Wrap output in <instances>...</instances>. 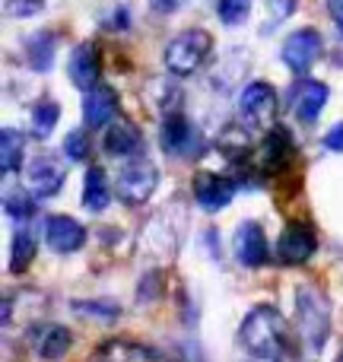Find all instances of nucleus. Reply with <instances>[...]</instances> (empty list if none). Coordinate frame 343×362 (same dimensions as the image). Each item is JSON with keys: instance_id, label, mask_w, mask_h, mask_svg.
Returning <instances> with one entry per match:
<instances>
[{"instance_id": "obj_8", "label": "nucleus", "mask_w": 343, "mask_h": 362, "mask_svg": "<svg viewBox=\"0 0 343 362\" xmlns=\"http://www.w3.org/2000/svg\"><path fill=\"white\" fill-rule=\"evenodd\" d=\"M325 54V38L318 29H296L286 35L280 48V57L296 76H306L315 67V61Z\"/></svg>"}, {"instance_id": "obj_25", "label": "nucleus", "mask_w": 343, "mask_h": 362, "mask_svg": "<svg viewBox=\"0 0 343 362\" xmlns=\"http://www.w3.org/2000/svg\"><path fill=\"white\" fill-rule=\"evenodd\" d=\"M35 194H6L4 197V210H6V216L10 219H16V226H25L32 216L38 213V206H35Z\"/></svg>"}, {"instance_id": "obj_16", "label": "nucleus", "mask_w": 343, "mask_h": 362, "mask_svg": "<svg viewBox=\"0 0 343 362\" xmlns=\"http://www.w3.org/2000/svg\"><path fill=\"white\" fill-rule=\"evenodd\" d=\"M67 76L76 89L89 93L93 86H99L102 76V54L95 42H80L67 57Z\"/></svg>"}, {"instance_id": "obj_19", "label": "nucleus", "mask_w": 343, "mask_h": 362, "mask_svg": "<svg viewBox=\"0 0 343 362\" xmlns=\"http://www.w3.org/2000/svg\"><path fill=\"white\" fill-rule=\"evenodd\" d=\"M99 359L102 362H163V356H159L153 346L127 340V337L105 340V344L99 346Z\"/></svg>"}, {"instance_id": "obj_34", "label": "nucleus", "mask_w": 343, "mask_h": 362, "mask_svg": "<svg viewBox=\"0 0 343 362\" xmlns=\"http://www.w3.org/2000/svg\"><path fill=\"white\" fill-rule=\"evenodd\" d=\"M337 362H343V350H340V356H337Z\"/></svg>"}, {"instance_id": "obj_11", "label": "nucleus", "mask_w": 343, "mask_h": 362, "mask_svg": "<svg viewBox=\"0 0 343 362\" xmlns=\"http://www.w3.org/2000/svg\"><path fill=\"white\" fill-rule=\"evenodd\" d=\"M257 163H261L264 175H283V172L293 169L296 163V140L286 127L274 124L267 131V137L257 146Z\"/></svg>"}, {"instance_id": "obj_10", "label": "nucleus", "mask_w": 343, "mask_h": 362, "mask_svg": "<svg viewBox=\"0 0 343 362\" xmlns=\"http://www.w3.org/2000/svg\"><path fill=\"white\" fill-rule=\"evenodd\" d=\"M67 181V165L54 153H38L29 165H25V187L35 194L38 200L54 197Z\"/></svg>"}, {"instance_id": "obj_32", "label": "nucleus", "mask_w": 343, "mask_h": 362, "mask_svg": "<svg viewBox=\"0 0 343 362\" xmlns=\"http://www.w3.org/2000/svg\"><path fill=\"white\" fill-rule=\"evenodd\" d=\"M327 13H331L334 25H337V32L343 35V0H327Z\"/></svg>"}, {"instance_id": "obj_31", "label": "nucleus", "mask_w": 343, "mask_h": 362, "mask_svg": "<svg viewBox=\"0 0 343 362\" xmlns=\"http://www.w3.org/2000/svg\"><path fill=\"white\" fill-rule=\"evenodd\" d=\"M321 144H325V150H331V153H343V121H340V124H334L331 131L325 134V140H321Z\"/></svg>"}, {"instance_id": "obj_2", "label": "nucleus", "mask_w": 343, "mask_h": 362, "mask_svg": "<svg viewBox=\"0 0 343 362\" xmlns=\"http://www.w3.org/2000/svg\"><path fill=\"white\" fill-rule=\"evenodd\" d=\"M296 308V331L308 353H321L331 337V299L312 283H302L293 293Z\"/></svg>"}, {"instance_id": "obj_24", "label": "nucleus", "mask_w": 343, "mask_h": 362, "mask_svg": "<svg viewBox=\"0 0 343 362\" xmlns=\"http://www.w3.org/2000/svg\"><path fill=\"white\" fill-rule=\"evenodd\" d=\"M57 121H61V105L54 99H42L29 115V124H32V137L38 140H48L54 134Z\"/></svg>"}, {"instance_id": "obj_5", "label": "nucleus", "mask_w": 343, "mask_h": 362, "mask_svg": "<svg viewBox=\"0 0 343 362\" xmlns=\"http://www.w3.org/2000/svg\"><path fill=\"white\" fill-rule=\"evenodd\" d=\"M159 146H163V153L172 159H200L207 153V140H204V134H200V127L191 124L181 112H172L163 118Z\"/></svg>"}, {"instance_id": "obj_23", "label": "nucleus", "mask_w": 343, "mask_h": 362, "mask_svg": "<svg viewBox=\"0 0 343 362\" xmlns=\"http://www.w3.org/2000/svg\"><path fill=\"white\" fill-rule=\"evenodd\" d=\"M35 251H38V238L29 226H19L16 235H13V248H10V270L13 274H25L29 264L35 261Z\"/></svg>"}, {"instance_id": "obj_3", "label": "nucleus", "mask_w": 343, "mask_h": 362, "mask_svg": "<svg viewBox=\"0 0 343 362\" xmlns=\"http://www.w3.org/2000/svg\"><path fill=\"white\" fill-rule=\"evenodd\" d=\"M213 51V35L207 29H185L165 45L163 61L172 76H191L207 64Z\"/></svg>"}, {"instance_id": "obj_28", "label": "nucleus", "mask_w": 343, "mask_h": 362, "mask_svg": "<svg viewBox=\"0 0 343 362\" xmlns=\"http://www.w3.org/2000/svg\"><path fill=\"white\" fill-rule=\"evenodd\" d=\"M74 308L80 315H93V318H105V321H115L121 315V308L112 305V302H105V299H99V302H76Z\"/></svg>"}, {"instance_id": "obj_22", "label": "nucleus", "mask_w": 343, "mask_h": 362, "mask_svg": "<svg viewBox=\"0 0 343 362\" xmlns=\"http://www.w3.org/2000/svg\"><path fill=\"white\" fill-rule=\"evenodd\" d=\"M23 156H25V137L16 127H4L0 131V172L6 178L16 175L23 169Z\"/></svg>"}, {"instance_id": "obj_12", "label": "nucleus", "mask_w": 343, "mask_h": 362, "mask_svg": "<svg viewBox=\"0 0 343 362\" xmlns=\"http://www.w3.org/2000/svg\"><path fill=\"white\" fill-rule=\"evenodd\" d=\"M327 99H331L327 83L312 80V76H299L289 86V108H293V115L302 124H315L321 118V112L327 108Z\"/></svg>"}, {"instance_id": "obj_13", "label": "nucleus", "mask_w": 343, "mask_h": 362, "mask_svg": "<svg viewBox=\"0 0 343 362\" xmlns=\"http://www.w3.org/2000/svg\"><path fill=\"white\" fill-rule=\"evenodd\" d=\"M232 255L242 267H264L270 257V245H267V235H264V226L255 223V219H245V223L236 226L232 232Z\"/></svg>"}, {"instance_id": "obj_18", "label": "nucleus", "mask_w": 343, "mask_h": 362, "mask_svg": "<svg viewBox=\"0 0 343 362\" xmlns=\"http://www.w3.org/2000/svg\"><path fill=\"white\" fill-rule=\"evenodd\" d=\"M115 118H118V93L108 83H99L83 95V124L86 127L99 131V127L112 124Z\"/></svg>"}, {"instance_id": "obj_17", "label": "nucleus", "mask_w": 343, "mask_h": 362, "mask_svg": "<svg viewBox=\"0 0 343 362\" xmlns=\"http://www.w3.org/2000/svg\"><path fill=\"white\" fill-rule=\"evenodd\" d=\"M102 150L108 153L112 159H134L144 153V134L134 121L127 118H115L108 124L105 137H102Z\"/></svg>"}, {"instance_id": "obj_7", "label": "nucleus", "mask_w": 343, "mask_h": 362, "mask_svg": "<svg viewBox=\"0 0 343 362\" xmlns=\"http://www.w3.org/2000/svg\"><path fill=\"white\" fill-rule=\"evenodd\" d=\"M318 251V232H315L312 223L306 219H293L286 223V229L277 238V261L286 264V267H299V264H308Z\"/></svg>"}, {"instance_id": "obj_20", "label": "nucleus", "mask_w": 343, "mask_h": 362, "mask_svg": "<svg viewBox=\"0 0 343 362\" xmlns=\"http://www.w3.org/2000/svg\"><path fill=\"white\" fill-rule=\"evenodd\" d=\"M112 204V185H108V172L102 165H89L86 178H83V206L89 213H105Z\"/></svg>"}, {"instance_id": "obj_27", "label": "nucleus", "mask_w": 343, "mask_h": 362, "mask_svg": "<svg viewBox=\"0 0 343 362\" xmlns=\"http://www.w3.org/2000/svg\"><path fill=\"white\" fill-rule=\"evenodd\" d=\"M89 150H93V144H89V134L83 127L67 131V137H64V156H67V163H86Z\"/></svg>"}, {"instance_id": "obj_9", "label": "nucleus", "mask_w": 343, "mask_h": 362, "mask_svg": "<svg viewBox=\"0 0 343 362\" xmlns=\"http://www.w3.org/2000/svg\"><path fill=\"white\" fill-rule=\"evenodd\" d=\"M25 344H29L32 356L42 362H61L74 346V334L64 325H54V321H38V325L29 327L25 334Z\"/></svg>"}, {"instance_id": "obj_33", "label": "nucleus", "mask_w": 343, "mask_h": 362, "mask_svg": "<svg viewBox=\"0 0 343 362\" xmlns=\"http://www.w3.org/2000/svg\"><path fill=\"white\" fill-rule=\"evenodd\" d=\"M150 6L156 13H172L175 6H178V0H150Z\"/></svg>"}, {"instance_id": "obj_26", "label": "nucleus", "mask_w": 343, "mask_h": 362, "mask_svg": "<svg viewBox=\"0 0 343 362\" xmlns=\"http://www.w3.org/2000/svg\"><path fill=\"white\" fill-rule=\"evenodd\" d=\"M248 13H251V0H216V16L229 29H238L248 19Z\"/></svg>"}, {"instance_id": "obj_15", "label": "nucleus", "mask_w": 343, "mask_h": 362, "mask_svg": "<svg viewBox=\"0 0 343 362\" xmlns=\"http://www.w3.org/2000/svg\"><path fill=\"white\" fill-rule=\"evenodd\" d=\"M86 238V226L80 219L67 216V213H51L45 219V245L54 255H76V251H83Z\"/></svg>"}, {"instance_id": "obj_14", "label": "nucleus", "mask_w": 343, "mask_h": 362, "mask_svg": "<svg viewBox=\"0 0 343 362\" xmlns=\"http://www.w3.org/2000/svg\"><path fill=\"white\" fill-rule=\"evenodd\" d=\"M191 191H194V204L204 213H219L232 204L238 185L229 175H219V172H197L191 181Z\"/></svg>"}, {"instance_id": "obj_4", "label": "nucleus", "mask_w": 343, "mask_h": 362, "mask_svg": "<svg viewBox=\"0 0 343 362\" xmlns=\"http://www.w3.org/2000/svg\"><path fill=\"white\" fill-rule=\"evenodd\" d=\"M159 187V169L153 159H146L144 153L134 159H127L118 172V181H115V194H118L121 204L127 206H140L156 194Z\"/></svg>"}, {"instance_id": "obj_1", "label": "nucleus", "mask_w": 343, "mask_h": 362, "mask_svg": "<svg viewBox=\"0 0 343 362\" xmlns=\"http://www.w3.org/2000/svg\"><path fill=\"white\" fill-rule=\"evenodd\" d=\"M242 346L255 359L267 362H302L299 340H296L289 321L283 318V312L277 305H255L242 318L238 327Z\"/></svg>"}, {"instance_id": "obj_6", "label": "nucleus", "mask_w": 343, "mask_h": 362, "mask_svg": "<svg viewBox=\"0 0 343 362\" xmlns=\"http://www.w3.org/2000/svg\"><path fill=\"white\" fill-rule=\"evenodd\" d=\"M238 118L251 131H270L277 118V89L264 80H255L238 93Z\"/></svg>"}, {"instance_id": "obj_29", "label": "nucleus", "mask_w": 343, "mask_h": 362, "mask_svg": "<svg viewBox=\"0 0 343 362\" xmlns=\"http://www.w3.org/2000/svg\"><path fill=\"white\" fill-rule=\"evenodd\" d=\"M45 0H6V13L16 19H29L35 13H42Z\"/></svg>"}, {"instance_id": "obj_21", "label": "nucleus", "mask_w": 343, "mask_h": 362, "mask_svg": "<svg viewBox=\"0 0 343 362\" xmlns=\"http://www.w3.org/2000/svg\"><path fill=\"white\" fill-rule=\"evenodd\" d=\"M54 54H57V38L51 32H35L25 38V64L35 74H48L54 67Z\"/></svg>"}, {"instance_id": "obj_30", "label": "nucleus", "mask_w": 343, "mask_h": 362, "mask_svg": "<svg viewBox=\"0 0 343 362\" xmlns=\"http://www.w3.org/2000/svg\"><path fill=\"white\" fill-rule=\"evenodd\" d=\"M296 10H299V0H267V13H270V19H274V23L289 19Z\"/></svg>"}]
</instances>
